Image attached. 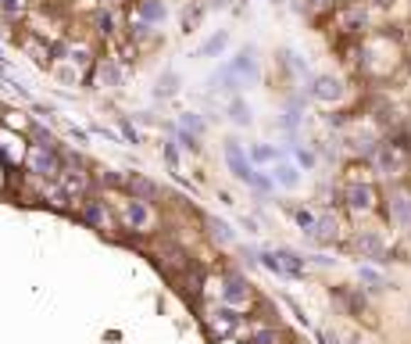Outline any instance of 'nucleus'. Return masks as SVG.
Returning <instances> with one entry per match:
<instances>
[{
    "mask_svg": "<svg viewBox=\"0 0 411 344\" xmlns=\"http://www.w3.org/2000/svg\"><path fill=\"white\" fill-rule=\"evenodd\" d=\"M319 344H340V337L333 330H319Z\"/></svg>",
    "mask_w": 411,
    "mask_h": 344,
    "instance_id": "nucleus-38",
    "label": "nucleus"
},
{
    "mask_svg": "<svg viewBox=\"0 0 411 344\" xmlns=\"http://www.w3.org/2000/svg\"><path fill=\"white\" fill-rule=\"evenodd\" d=\"M222 301H226L229 308H243V305L254 301V291H251V284H247L243 273L229 269V273L222 276Z\"/></svg>",
    "mask_w": 411,
    "mask_h": 344,
    "instance_id": "nucleus-5",
    "label": "nucleus"
},
{
    "mask_svg": "<svg viewBox=\"0 0 411 344\" xmlns=\"http://www.w3.org/2000/svg\"><path fill=\"white\" fill-rule=\"evenodd\" d=\"M208 323H212V326H215V330H219V337H226V333H233V330H236V326H240V312H236V308H229V305H226V308H215V312H212V319H208Z\"/></svg>",
    "mask_w": 411,
    "mask_h": 344,
    "instance_id": "nucleus-15",
    "label": "nucleus"
},
{
    "mask_svg": "<svg viewBox=\"0 0 411 344\" xmlns=\"http://www.w3.org/2000/svg\"><path fill=\"white\" fill-rule=\"evenodd\" d=\"M22 8H26L22 0H0V11H4L8 18H18V15H22Z\"/></svg>",
    "mask_w": 411,
    "mask_h": 344,
    "instance_id": "nucleus-32",
    "label": "nucleus"
},
{
    "mask_svg": "<svg viewBox=\"0 0 411 344\" xmlns=\"http://www.w3.org/2000/svg\"><path fill=\"white\" fill-rule=\"evenodd\" d=\"M26 165H29V172H36V176H43V180L61 176V158L50 147H33L29 158H26Z\"/></svg>",
    "mask_w": 411,
    "mask_h": 344,
    "instance_id": "nucleus-7",
    "label": "nucleus"
},
{
    "mask_svg": "<svg viewBox=\"0 0 411 344\" xmlns=\"http://www.w3.org/2000/svg\"><path fill=\"white\" fill-rule=\"evenodd\" d=\"M61 190L75 201V198H82L89 190V176L82 168H61Z\"/></svg>",
    "mask_w": 411,
    "mask_h": 344,
    "instance_id": "nucleus-11",
    "label": "nucleus"
},
{
    "mask_svg": "<svg viewBox=\"0 0 411 344\" xmlns=\"http://www.w3.org/2000/svg\"><path fill=\"white\" fill-rule=\"evenodd\" d=\"M175 140L186 147V151H200V144H197V136H190V133H182L179 126H175Z\"/></svg>",
    "mask_w": 411,
    "mask_h": 344,
    "instance_id": "nucleus-33",
    "label": "nucleus"
},
{
    "mask_svg": "<svg viewBox=\"0 0 411 344\" xmlns=\"http://www.w3.org/2000/svg\"><path fill=\"white\" fill-rule=\"evenodd\" d=\"M119 82H122V72H119L115 61H104L97 68V86H104V90H108V86H119Z\"/></svg>",
    "mask_w": 411,
    "mask_h": 344,
    "instance_id": "nucleus-23",
    "label": "nucleus"
},
{
    "mask_svg": "<svg viewBox=\"0 0 411 344\" xmlns=\"http://www.w3.org/2000/svg\"><path fill=\"white\" fill-rule=\"evenodd\" d=\"M140 15L147 18V22H165V4H161V0H140Z\"/></svg>",
    "mask_w": 411,
    "mask_h": 344,
    "instance_id": "nucleus-27",
    "label": "nucleus"
},
{
    "mask_svg": "<svg viewBox=\"0 0 411 344\" xmlns=\"http://www.w3.org/2000/svg\"><path fill=\"white\" fill-rule=\"evenodd\" d=\"M358 280L365 284V291H386V287H390V280H386L379 269H372V266H361V269H358Z\"/></svg>",
    "mask_w": 411,
    "mask_h": 344,
    "instance_id": "nucleus-22",
    "label": "nucleus"
},
{
    "mask_svg": "<svg viewBox=\"0 0 411 344\" xmlns=\"http://www.w3.org/2000/svg\"><path fill=\"white\" fill-rule=\"evenodd\" d=\"M229 119H233L236 126H251V119H254V115H251V108H247V101H243V97H233V101H229Z\"/></svg>",
    "mask_w": 411,
    "mask_h": 344,
    "instance_id": "nucleus-26",
    "label": "nucleus"
},
{
    "mask_svg": "<svg viewBox=\"0 0 411 344\" xmlns=\"http://www.w3.org/2000/svg\"><path fill=\"white\" fill-rule=\"evenodd\" d=\"M122 222L129 226V230H147L150 226V205L147 201H136V198H129V201H122Z\"/></svg>",
    "mask_w": 411,
    "mask_h": 344,
    "instance_id": "nucleus-10",
    "label": "nucleus"
},
{
    "mask_svg": "<svg viewBox=\"0 0 411 344\" xmlns=\"http://www.w3.org/2000/svg\"><path fill=\"white\" fill-rule=\"evenodd\" d=\"M97 180H100V187H111V190H115V187H126V172L100 168V176H97Z\"/></svg>",
    "mask_w": 411,
    "mask_h": 344,
    "instance_id": "nucleus-29",
    "label": "nucleus"
},
{
    "mask_svg": "<svg viewBox=\"0 0 411 344\" xmlns=\"http://www.w3.org/2000/svg\"><path fill=\"white\" fill-rule=\"evenodd\" d=\"M297 161L312 168V165H315V154H312V151H304V147H297Z\"/></svg>",
    "mask_w": 411,
    "mask_h": 344,
    "instance_id": "nucleus-37",
    "label": "nucleus"
},
{
    "mask_svg": "<svg viewBox=\"0 0 411 344\" xmlns=\"http://www.w3.org/2000/svg\"><path fill=\"white\" fill-rule=\"evenodd\" d=\"M119 129L126 133V140H129V144H140V133L133 129V122H126V119H119Z\"/></svg>",
    "mask_w": 411,
    "mask_h": 344,
    "instance_id": "nucleus-36",
    "label": "nucleus"
},
{
    "mask_svg": "<svg viewBox=\"0 0 411 344\" xmlns=\"http://www.w3.org/2000/svg\"><path fill=\"white\" fill-rule=\"evenodd\" d=\"M175 90H179V75H172V72H165V75H161V82H158V90H154V94H158V97H172Z\"/></svg>",
    "mask_w": 411,
    "mask_h": 344,
    "instance_id": "nucleus-30",
    "label": "nucleus"
},
{
    "mask_svg": "<svg viewBox=\"0 0 411 344\" xmlns=\"http://www.w3.org/2000/svg\"><path fill=\"white\" fill-rule=\"evenodd\" d=\"M307 94H312L315 101H322V104H336L344 97V82L336 75H315L312 86H307Z\"/></svg>",
    "mask_w": 411,
    "mask_h": 344,
    "instance_id": "nucleus-9",
    "label": "nucleus"
},
{
    "mask_svg": "<svg viewBox=\"0 0 411 344\" xmlns=\"http://www.w3.org/2000/svg\"><path fill=\"white\" fill-rule=\"evenodd\" d=\"M82 215H86V222H89V226L108 230V208H104V201L89 198V201H86V208H82Z\"/></svg>",
    "mask_w": 411,
    "mask_h": 344,
    "instance_id": "nucleus-19",
    "label": "nucleus"
},
{
    "mask_svg": "<svg viewBox=\"0 0 411 344\" xmlns=\"http://www.w3.org/2000/svg\"><path fill=\"white\" fill-rule=\"evenodd\" d=\"M126 190L136 198V201H147V198H158V183L140 176V172H126Z\"/></svg>",
    "mask_w": 411,
    "mask_h": 344,
    "instance_id": "nucleus-13",
    "label": "nucleus"
},
{
    "mask_svg": "<svg viewBox=\"0 0 411 344\" xmlns=\"http://www.w3.org/2000/svg\"><path fill=\"white\" fill-rule=\"evenodd\" d=\"M351 251H358L361 258H376V262H383V258H386V244H383V237L372 233V230H358V233L351 237Z\"/></svg>",
    "mask_w": 411,
    "mask_h": 344,
    "instance_id": "nucleus-8",
    "label": "nucleus"
},
{
    "mask_svg": "<svg viewBox=\"0 0 411 344\" xmlns=\"http://www.w3.org/2000/svg\"><path fill=\"white\" fill-rule=\"evenodd\" d=\"M179 129L190 133V136H204V129H208V126H204V119L197 112H186V115H179Z\"/></svg>",
    "mask_w": 411,
    "mask_h": 344,
    "instance_id": "nucleus-25",
    "label": "nucleus"
},
{
    "mask_svg": "<svg viewBox=\"0 0 411 344\" xmlns=\"http://www.w3.org/2000/svg\"><path fill=\"white\" fill-rule=\"evenodd\" d=\"M54 75H57L61 82H75V79H79V75H75V68H68V65H57V68H54Z\"/></svg>",
    "mask_w": 411,
    "mask_h": 344,
    "instance_id": "nucleus-35",
    "label": "nucleus"
},
{
    "mask_svg": "<svg viewBox=\"0 0 411 344\" xmlns=\"http://www.w3.org/2000/svg\"><path fill=\"white\" fill-rule=\"evenodd\" d=\"M333 4H336V0H312V8H315V11H329Z\"/></svg>",
    "mask_w": 411,
    "mask_h": 344,
    "instance_id": "nucleus-39",
    "label": "nucleus"
},
{
    "mask_svg": "<svg viewBox=\"0 0 411 344\" xmlns=\"http://www.w3.org/2000/svg\"><path fill=\"white\" fill-rule=\"evenodd\" d=\"M165 165H168L172 172L179 168V147H175V144H165Z\"/></svg>",
    "mask_w": 411,
    "mask_h": 344,
    "instance_id": "nucleus-34",
    "label": "nucleus"
},
{
    "mask_svg": "<svg viewBox=\"0 0 411 344\" xmlns=\"http://www.w3.org/2000/svg\"><path fill=\"white\" fill-rule=\"evenodd\" d=\"M351 344H361V340H351Z\"/></svg>",
    "mask_w": 411,
    "mask_h": 344,
    "instance_id": "nucleus-41",
    "label": "nucleus"
},
{
    "mask_svg": "<svg viewBox=\"0 0 411 344\" xmlns=\"http://www.w3.org/2000/svg\"><path fill=\"white\" fill-rule=\"evenodd\" d=\"M258 262H261L268 273L283 276V280H300V276L307 273V258H300V254L290 251V247H279V251H258Z\"/></svg>",
    "mask_w": 411,
    "mask_h": 344,
    "instance_id": "nucleus-2",
    "label": "nucleus"
},
{
    "mask_svg": "<svg viewBox=\"0 0 411 344\" xmlns=\"http://www.w3.org/2000/svg\"><path fill=\"white\" fill-rule=\"evenodd\" d=\"M204 226H208L212 240H219V244H233V240H236L233 226H229V222H222V219H215V215H204Z\"/></svg>",
    "mask_w": 411,
    "mask_h": 344,
    "instance_id": "nucleus-20",
    "label": "nucleus"
},
{
    "mask_svg": "<svg viewBox=\"0 0 411 344\" xmlns=\"http://www.w3.org/2000/svg\"><path fill=\"white\" fill-rule=\"evenodd\" d=\"M386 215H390V222H393L397 230H407V233H411V190H404V187L390 190V194H386Z\"/></svg>",
    "mask_w": 411,
    "mask_h": 344,
    "instance_id": "nucleus-6",
    "label": "nucleus"
},
{
    "mask_svg": "<svg viewBox=\"0 0 411 344\" xmlns=\"http://www.w3.org/2000/svg\"><path fill=\"white\" fill-rule=\"evenodd\" d=\"M340 237V222H336V215H319V222H315V230H312V240H319V244H333Z\"/></svg>",
    "mask_w": 411,
    "mask_h": 344,
    "instance_id": "nucleus-14",
    "label": "nucleus"
},
{
    "mask_svg": "<svg viewBox=\"0 0 411 344\" xmlns=\"http://www.w3.org/2000/svg\"><path fill=\"white\" fill-rule=\"evenodd\" d=\"M4 26H11V18H8L4 11H0V29H4Z\"/></svg>",
    "mask_w": 411,
    "mask_h": 344,
    "instance_id": "nucleus-40",
    "label": "nucleus"
},
{
    "mask_svg": "<svg viewBox=\"0 0 411 344\" xmlns=\"http://www.w3.org/2000/svg\"><path fill=\"white\" fill-rule=\"evenodd\" d=\"M115 26H119V22H115L111 11H97V29L104 33V36H115Z\"/></svg>",
    "mask_w": 411,
    "mask_h": 344,
    "instance_id": "nucleus-31",
    "label": "nucleus"
},
{
    "mask_svg": "<svg viewBox=\"0 0 411 344\" xmlns=\"http://www.w3.org/2000/svg\"><path fill=\"white\" fill-rule=\"evenodd\" d=\"M226 161H229V172L240 180V183H251L254 190H272L275 183H272V176H258L254 172V165H251V158H247V151L240 147V140H226Z\"/></svg>",
    "mask_w": 411,
    "mask_h": 344,
    "instance_id": "nucleus-1",
    "label": "nucleus"
},
{
    "mask_svg": "<svg viewBox=\"0 0 411 344\" xmlns=\"http://www.w3.org/2000/svg\"><path fill=\"white\" fill-rule=\"evenodd\" d=\"M272 183H279V187H297L300 183V168L297 165H290V161H275V168H272Z\"/></svg>",
    "mask_w": 411,
    "mask_h": 344,
    "instance_id": "nucleus-18",
    "label": "nucleus"
},
{
    "mask_svg": "<svg viewBox=\"0 0 411 344\" xmlns=\"http://www.w3.org/2000/svg\"><path fill=\"white\" fill-rule=\"evenodd\" d=\"M336 298L347 305V312H351V316H358V319H361V316H368V301H365V294H361V291H354V287H340V291H336Z\"/></svg>",
    "mask_w": 411,
    "mask_h": 344,
    "instance_id": "nucleus-16",
    "label": "nucleus"
},
{
    "mask_svg": "<svg viewBox=\"0 0 411 344\" xmlns=\"http://www.w3.org/2000/svg\"><path fill=\"white\" fill-rule=\"evenodd\" d=\"M247 158H251V165H254V161H261V165H265V161H283V151H279V147H272V144H254Z\"/></svg>",
    "mask_w": 411,
    "mask_h": 344,
    "instance_id": "nucleus-24",
    "label": "nucleus"
},
{
    "mask_svg": "<svg viewBox=\"0 0 411 344\" xmlns=\"http://www.w3.org/2000/svg\"><path fill=\"white\" fill-rule=\"evenodd\" d=\"M344 205H347V212H354V215H368V212H376V205H379V190H376L372 183H347V187H344Z\"/></svg>",
    "mask_w": 411,
    "mask_h": 344,
    "instance_id": "nucleus-4",
    "label": "nucleus"
},
{
    "mask_svg": "<svg viewBox=\"0 0 411 344\" xmlns=\"http://www.w3.org/2000/svg\"><path fill=\"white\" fill-rule=\"evenodd\" d=\"M229 68L247 82V79H258V50L254 47H240V54L229 61Z\"/></svg>",
    "mask_w": 411,
    "mask_h": 344,
    "instance_id": "nucleus-12",
    "label": "nucleus"
},
{
    "mask_svg": "<svg viewBox=\"0 0 411 344\" xmlns=\"http://www.w3.org/2000/svg\"><path fill=\"white\" fill-rule=\"evenodd\" d=\"M226 47H229V33L222 29V33H215V36H208V40H204L197 54H200V58H219Z\"/></svg>",
    "mask_w": 411,
    "mask_h": 344,
    "instance_id": "nucleus-21",
    "label": "nucleus"
},
{
    "mask_svg": "<svg viewBox=\"0 0 411 344\" xmlns=\"http://www.w3.org/2000/svg\"><path fill=\"white\" fill-rule=\"evenodd\" d=\"M247 344H279V330L275 326H258Z\"/></svg>",
    "mask_w": 411,
    "mask_h": 344,
    "instance_id": "nucleus-28",
    "label": "nucleus"
},
{
    "mask_svg": "<svg viewBox=\"0 0 411 344\" xmlns=\"http://www.w3.org/2000/svg\"><path fill=\"white\" fill-rule=\"evenodd\" d=\"M407 147L411 144H379L376 147V154H372V161H376V168L383 172V176H400V172L407 168Z\"/></svg>",
    "mask_w": 411,
    "mask_h": 344,
    "instance_id": "nucleus-3",
    "label": "nucleus"
},
{
    "mask_svg": "<svg viewBox=\"0 0 411 344\" xmlns=\"http://www.w3.org/2000/svg\"><path fill=\"white\" fill-rule=\"evenodd\" d=\"M286 215L297 222V230L300 233H307L312 237V230H315V222H319V212H312V208H300V205H286Z\"/></svg>",
    "mask_w": 411,
    "mask_h": 344,
    "instance_id": "nucleus-17",
    "label": "nucleus"
}]
</instances>
